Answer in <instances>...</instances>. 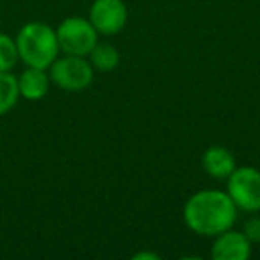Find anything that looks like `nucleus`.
<instances>
[{
    "instance_id": "nucleus-1",
    "label": "nucleus",
    "mask_w": 260,
    "mask_h": 260,
    "mask_svg": "<svg viewBox=\"0 0 260 260\" xmlns=\"http://www.w3.org/2000/svg\"><path fill=\"white\" fill-rule=\"evenodd\" d=\"M237 207L228 192L205 189L198 191L185 202L184 221L191 232L203 237H216L230 230L237 219Z\"/></svg>"
},
{
    "instance_id": "nucleus-2",
    "label": "nucleus",
    "mask_w": 260,
    "mask_h": 260,
    "mask_svg": "<svg viewBox=\"0 0 260 260\" xmlns=\"http://www.w3.org/2000/svg\"><path fill=\"white\" fill-rule=\"evenodd\" d=\"M20 61L25 66L48 70L59 57V41L55 29L43 22H29L15 38Z\"/></svg>"
},
{
    "instance_id": "nucleus-3",
    "label": "nucleus",
    "mask_w": 260,
    "mask_h": 260,
    "mask_svg": "<svg viewBox=\"0 0 260 260\" xmlns=\"http://www.w3.org/2000/svg\"><path fill=\"white\" fill-rule=\"evenodd\" d=\"M50 80L57 87L70 93L84 91L93 82V66L82 55H70L64 54V57H57L48 68Z\"/></svg>"
},
{
    "instance_id": "nucleus-4",
    "label": "nucleus",
    "mask_w": 260,
    "mask_h": 260,
    "mask_svg": "<svg viewBox=\"0 0 260 260\" xmlns=\"http://www.w3.org/2000/svg\"><path fill=\"white\" fill-rule=\"evenodd\" d=\"M61 52L70 55H82L87 57L89 52L98 43V32L89 22V18L70 16L62 20L55 29Z\"/></svg>"
},
{
    "instance_id": "nucleus-5",
    "label": "nucleus",
    "mask_w": 260,
    "mask_h": 260,
    "mask_svg": "<svg viewBox=\"0 0 260 260\" xmlns=\"http://www.w3.org/2000/svg\"><path fill=\"white\" fill-rule=\"evenodd\" d=\"M226 192L244 212L260 210V171L251 166L235 168L226 178Z\"/></svg>"
},
{
    "instance_id": "nucleus-6",
    "label": "nucleus",
    "mask_w": 260,
    "mask_h": 260,
    "mask_svg": "<svg viewBox=\"0 0 260 260\" xmlns=\"http://www.w3.org/2000/svg\"><path fill=\"white\" fill-rule=\"evenodd\" d=\"M128 11L123 0H94L89 9V22L98 34L114 36L125 27Z\"/></svg>"
},
{
    "instance_id": "nucleus-7",
    "label": "nucleus",
    "mask_w": 260,
    "mask_h": 260,
    "mask_svg": "<svg viewBox=\"0 0 260 260\" xmlns=\"http://www.w3.org/2000/svg\"><path fill=\"white\" fill-rule=\"evenodd\" d=\"M210 255L214 260H248L251 256V242L242 232L230 228L216 235Z\"/></svg>"
},
{
    "instance_id": "nucleus-8",
    "label": "nucleus",
    "mask_w": 260,
    "mask_h": 260,
    "mask_svg": "<svg viewBox=\"0 0 260 260\" xmlns=\"http://www.w3.org/2000/svg\"><path fill=\"white\" fill-rule=\"evenodd\" d=\"M18 79V89L20 96L25 100H41L48 94L50 91V75L47 73V70L43 68H34V66H27Z\"/></svg>"
},
{
    "instance_id": "nucleus-9",
    "label": "nucleus",
    "mask_w": 260,
    "mask_h": 260,
    "mask_svg": "<svg viewBox=\"0 0 260 260\" xmlns=\"http://www.w3.org/2000/svg\"><path fill=\"white\" fill-rule=\"evenodd\" d=\"M202 164L203 170L217 180H226L232 175V171L237 168L234 153L224 146H210L209 150H205L202 157Z\"/></svg>"
},
{
    "instance_id": "nucleus-10",
    "label": "nucleus",
    "mask_w": 260,
    "mask_h": 260,
    "mask_svg": "<svg viewBox=\"0 0 260 260\" xmlns=\"http://www.w3.org/2000/svg\"><path fill=\"white\" fill-rule=\"evenodd\" d=\"M89 62L93 66V70H98V72H112L119 64V52L112 45L100 43L98 41L93 50L89 52Z\"/></svg>"
},
{
    "instance_id": "nucleus-11",
    "label": "nucleus",
    "mask_w": 260,
    "mask_h": 260,
    "mask_svg": "<svg viewBox=\"0 0 260 260\" xmlns=\"http://www.w3.org/2000/svg\"><path fill=\"white\" fill-rule=\"evenodd\" d=\"M18 79L11 72H0V118L18 104Z\"/></svg>"
},
{
    "instance_id": "nucleus-12",
    "label": "nucleus",
    "mask_w": 260,
    "mask_h": 260,
    "mask_svg": "<svg viewBox=\"0 0 260 260\" xmlns=\"http://www.w3.org/2000/svg\"><path fill=\"white\" fill-rule=\"evenodd\" d=\"M20 61L15 38L0 32V72H11Z\"/></svg>"
},
{
    "instance_id": "nucleus-13",
    "label": "nucleus",
    "mask_w": 260,
    "mask_h": 260,
    "mask_svg": "<svg viewBox=\"0 0 260 260\" xmlns=\"http://www.w3.org/2000/svg\"><path fill=\"white\" fill-rule=\"evenodd\" d=\"M242 234L248 237V241L251 242H260V217L255 216L251 219H248L242 226Z\"/></svg>"
},
{
    "instance_id": "nucleus-14",
    "label": "nucleus",
    "mask_w": 260,
    "mask_h": 260,
    "mask_svg": "<svg viewBox=\"0 0 260 260\" xmlns=\"http://www.w3.org/2000/svg\"><path fill=\"white\" fill-rule=\"evenodd\" d=\"M136 260H159V255H155V253H150V251H141V253H136L134 255Z\"/></svg>"
}]
</instances>
